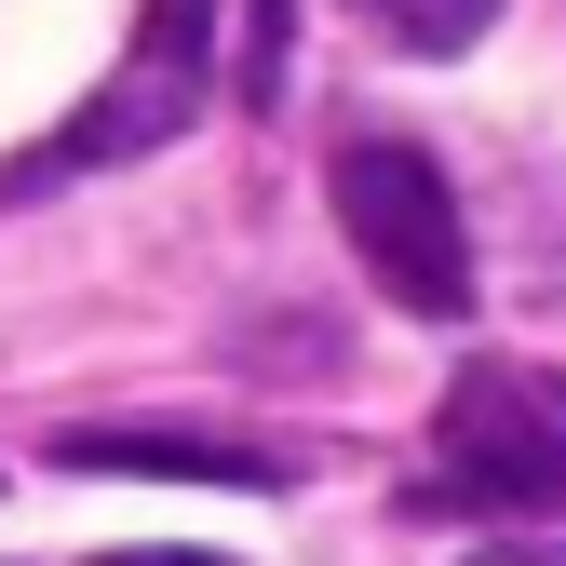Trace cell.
Instances as JSON below:
<instances>
[{
  "label": "cell",
  "mask_w": 566,
  "mask_h": 566,
  "mask_svg": "<svg viewBox=\"0 0 566 566\" xmlns=\"http://www.w3.org/2000/svg\"><path fill=\"white\" fill-rule=\"evenodd\" d=\"M472 566H566V526H539V539H500V553H472Z\"/></svg>",
  "instance_id": "obj_7"
},
{
  "label": "cell",
  "mask_w": 566,
  "mask_h": 566,
  "mask_svg": "<svg viewBox=\"0 0 566 566\" xmlns=\"http://www.w3.org/2000/svg\"><path fill=\"white\" fill-rule=\"evenodd\" d=\"M95 566H230V553H176V539H149V553H95Z\"/></svg>",
  "instance_id": "obj_8"
},
{
  "label": "cell",
  "mask_w": 566,
  "mask_h": 566,
  "mask_svg": "<svg viewBox=\"0 0 566 566\" xmlns=\"http://www.w3.org/2000/svg\"><path fill=\"white\" fill-rule=\"evenodd\" d=\"M432 485L500 526H566V405L513 365H472L432 418Z\"/></svg>",
  "instance_id": "obj_3"
},
{
  "label": "cell",
  "mask_w": 566,
  "mask_h": 566,
  "mask_svg": "<svg viewBox=\"0 0 566 566\" xmlns=\"http://www.w3.org/2000/svg\"><path fill=\"white\" fill-rule=\"evenodd\" d=\"M365 28L391 54H472L485 28H500V0H365Z\"/></svg>",
  "instance_id": "obj_5"
},
{
  "label": "cell",
  "mask_w": 566,
  "mask_h": 566,
  "mask_svg": "<svg viewBox=\"0 0 566 566\" xmlns=\"http://www.w3.org/2000/svg\"><path fill=\"white\" fill-rule=\"evenodd\" d=\"M202 108H217V0H149V14H135V41H122V67L67 108L54 149L14 163V189H67V176L149 163V149H176Z\"/></svg>",
  "instance_id": "obj_1"
},
{
  "label": "cell",
  "mask_w": 566,
  "mask_h": 566,
  "mask_svg": "<svg viewBox=\"0 0 566 566\" xmlns=\"http://www.w3.org/2000/svg\"><path fill=\"white\" fill-rule=\"evenodd\" d=\"M243 108H270V82H283V0H243Z\"/></svg>",
  "instance_id": "obj_6"
},
{
  "label": "cell",
  "mask_w": 566,
  "mask_h": 566,
  "mask_svg": "<svg viewBox=\"0 0 566 566\" xmlns=\"http://www.w3.org/2000/svg\"><path fill=\"white\" fill-rule=\"evenodd\" d=\"M324 189H337V230H350V256H365V283L391 311H418V324L472 311V230H459V189H446L432 149L350 135V149L324 163Z\"/></svg>",
  "instance_id": "obj_2"
},
{
  "label": "cell",
  "mask_w": 566,
  "mask_h": 566,
  "mask_svg": "<svg viewBox=\"0 0 566 566\" xmlns=\"http://www.w3.org/2000/svg\"><path fill=\"white\" fill-rule=\"evenodd\" d=\"M54 459L67 472H189V485H283L297 459L283 446H256V432H149V418H122V432H54Z\"/></svg>",
  "instance_id": "obj_4"
}]
</instances>
